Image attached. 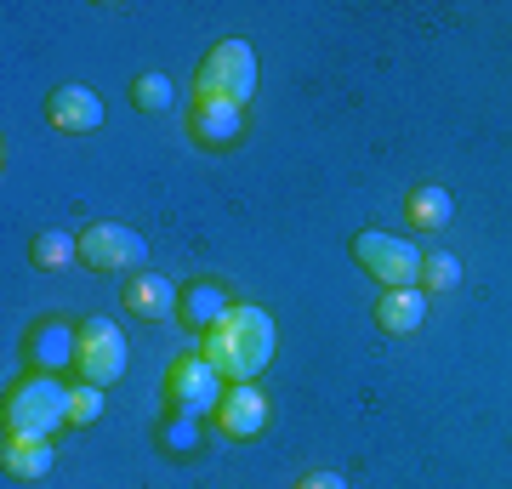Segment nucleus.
<instances>
[{"mask_svg": "<svg viewBox=\"0 0 512 489\" xmlns=\"http://www.w3.org/2000/svg\"><path fill=\"white\" fill-rule=\"evenodd\" d=\"M200 353L217 364L228 381H256L268 370V359H274V319H268V308L234 302L228 319L200 336Z\"/></svg>", "mask_w": 512, "mask_h": 489, "instance_id": "f257e3e1", "label": "nucleus"}, {"mask_svg": "<svg viewBox=\"0 0 512 489\" xmlns=\"http://www.w3.org/2000/svg\"><path fill=\"white\" fill-rule=\"evenodd\" d=\"M69 393L74 387H63L46 370H29L23 381H12L6 404H0L6 438H57V427H69Z\"/></svg>", "mask_w": 512, "mask_h": 489, "instance_id": "f03ea898", "label": "nucleus"}, {"mask_svg": "<svg viewBox=\"0 0 512 489\" xmlns=\"http://www.w3.org/2000/svg\"><path fill=\"white\" fill-rule=\"evenodd\" d=\"M194 97H228L239 109H251L256 97V52L251 40H217L211 52L200 57V69H194Z\"/></svg>", "mask_w": 512, "mask_h": 489, "instance_id": "7ed1b4c3", "label": "nucleus"}, {"mask_svg": "<svg viewBox=\"0 0 512 489\" xmlns=\"http://www.w3.org/2000/svg\"><path fill=\"white\" fill-rule=\"evenodd\" d=\"M222 393H228V376L205 359L200 347L177 353L171 370H165V410H183V416H217Z\"/></svg>", "mask_w": 512, "mask_h": 489, "instance_id": "20e7f679", "label": "nucleus"}, {"mask_svg": "<svg viewBox=\"0 0 512 489\" xmlns=\"http://www.w3.org/2000/svg\"><path fill=\"white\" fill-rule=\"evenodd\" d=\"M353 262H359L382 290H421V251L399 234L359 228V234H353Z\"/></svg>", "mask_w": 512, "mask_h": 489, "instance_id": "39448f33", "label": "nucleus"}, {"mask_svg": "<svg viewBox=\"0 0 512 489\" xmlns=\"http://www.w3.org/2000/svg\"><path fill=\"white\" fill-rule=\"evenodd\" d=\"M74 370H80V381H92L103 393L126 376V336H120L114 319H103V313L80 319V359H74Z\"/></svg>", "mask_w": 512, "mask_h": 489, "instance_id": "423d86ee", "label": "nucleus"}, {"mask_svg": "<svg viewBox=\"0 0 512 489\" xmlns=\"http://www.w3.org/2000/svg\"><path fill=\"white\" fill-rule=\"evenodd\" d=\"M80 262L97 273H143L148 268V245L137 228L126 222H92L80 234Z\"/></svg>", "mask_w": 512, "mask_h": 489, "instance_id": "0eeeda50", "label": "nucleus"}, {"mask_svg": "<svg viewBox=\"0 0 512 489\" xmlns=\"http://www.w3.org/2000/svg\"><path fill=\"white\" fill-rule=\"evenodd\" d=\"M245 109L239 103H228V97H194L188 103V137L200 148H211V154H228V148H239V137H245Z\"/></svg>", "mask_w": 512, "mask_h": 489, "instance_id": "6e6552de", "label": "nucleus"}, {"mask_svg": "<svg viewBox=\"0 0 512 489\" xmlns=\"http://www.w3.org/2000/svg\"><path fill=\"white\" fill-rule=\"evenodd\" d=\"M177 302H183V290L171 285L165 273L143 268V273H126V290H120V308L131 319H143V325H165V319H177Z\"/></svg>", "mask_w": 512, "mask_h": 489, "instance_id": "1a4fd4ad", "label": "nucleus"}, {"mask_svg": "<svg viewBox=\"0 0 512 489\" xmlns=\"http://www.w3.org/2000/svg\"><path fill=\"white\" fill-rule=\"evenodd\" d=\"M211 421H217L222 438H256L268 427V393H262L256 381H228V393H222Z\"/></svg>", "mask_w": 512, "mask_h": 489, "instance_id": "9d476101", "label": "nucleus"}, {"mask_svg": "<svg viewBox=\"0 0 512 489\" xmlns=\"http://www.w3.org/2000/svg\"><path fill=\"white\" fill-rule=\"evenodd\" d=\"M23 353L35 359V370L57 376V370H69L80 359V325H69V319H35L29 336H23Z\"/></svg>", "mask_w": 512, "mask_h": 489, "instance_id": "9b49d317", "label": "nucleus"}, {"mask_svg": "<svg viewBox=\"0 0 512 489\" xmlns=\"http://www.w3.org/2000/svg\"><path fill=\"white\" fill-rule=\"evenodd\" d=\"M46 120H52L63 137H86V131L103 126V97L92 86H57L46 97Z\"/></svg>", "mask_w": 512, "mask_h": 489, "instance_id": "f8f14e48", "label": "nucleus"}, {"mask_svg": "<svg viewBox=\"0 0 512 489\" xmlns=\"http://www.w3.org/2000/svg\"><path fill=\"white\" fill-rule=\"evenodd\" d=\"M239 296L222 279H194V285L183 290V302H177V319H183L194 336H205V330H217L222 319H228V308H234Z\"/></svg>", "mask_w": 512, "mask_h": 489, "instance_id": "ddd939ff", "label": "nucleus"}, {"mask_svg": "<svg viewBox=\"0 0 512 489\" xmlns=\"http://www.w3.org/2000/svg\"><path fill=\"white\" fill-rule=\"evenodd\" d=\"M427 325V290H382L376 296V330L382 336H416Z\"/></svg>", "mask_w": 512, "mask_h": 489, "instance_id": "4468645a", "label": "nucleus"}, {"mask_svg": "<svg viewBox=\"0 0 512 489\" xmlns=\"http://www.w3.org/2000/svg\"><path fill=\"white\" fill-rule=\"evenodd\" d=\"M52 467H57L52 438H6V450H0V472L18 478V484H40Z\"/></svg>", "mask_w": 512, "mask_h": 489, "instance_id": "2eb2a0df", "label": "nucleus"}, {"mask_svg": "<svg viewBox=\"0 0 512 489\" xmlns=\"http://www.w3.org/2000/svg\"><path fill=\"white\" fill-rule=\"evenodd\" d=\"M404 217H410V228H421V234H444L450 217H456V200H450V188H439V182H416V188L404 194Z\"/></svg>", "mask_w": 512, "mask_h": 489, "instance_id": "dca6fc26", "label": "nucleus"}, {"mask_svg": "<svg viewBox=\"0 0 512 489\" xmlns=\"http://www.w3.org/2000/svg\"><path fill=\"white\" fill-rule=\"evenodd\" d=\"M29 262H35L40 273H57V268H69V262H80V234H63V228H40L35 245H29Z\"/></svg>", "mask_w": 512, "mask_h": 489, "instance_id": "f3484780", "label": "nucleus"}, {"mask_svg": "<svg viewBox=\"0 0 512 489\" xmlns=\"http://www.w3.org/2000/svg\"><path fill=\"white\" fill-rule=\"evenodd\" d=\"M154 438H160V450L171 455V461H188V455L200 450V416H183V410H165L160 427H154Z\"/></svg>", "mask_w": 512, "mask_h": 489, "instance_id": "a211bd4d", "label": "nucleus"}, {"mask_svg": "<svg viewBox=\"0 0 512 489\" xmlns=\"http://www.w3.org/2000/svg\"><path fill=\"white\" fill-rule=\"evenodd\" d=\"M131 103H137L143 114H165L171 103H177V86H171L165 74L148 69V74H137V80H131Z\"/></svg>", "mask_w": 512, "mask_h": 489, "instance_id": "6ab92c4d", "label": "nucleus"}, {"mask_svg": "<svg viewBox=\"0 0 512 489\" xmlns=\"http://www.w3.org/2000/svg\"><path fill=\"white\" fill-rule=\"evenodd\" d=\"M461 285V262L450 251H427L421 256V290H433V296H444V290Z\"/></svg>", "mask_w": 512, "mask_h": 489, "instance_id": "aec40b11", "label": "nucleus"}, {"mask_svg": "<svg viewBox=\"0 0 512 489\" xmlns=\"http://www.w3.org/2000/svg\"><path fill=\"white\" fill-rule=\"evenodd\" d=\"M97 416H103V387L80 381V387L69 393V427H92Z\"/></svg>", "mask_w": 512, "mask_h": 489, "instance_id": "412c9836", "label": "nucleus"}, {"mask_svg": "<svg viewBox=\"0 0 512 489\" xmlns=\"http://www.w3.org/2000/svg\"><path fill=\"white\" fill-rule=\"evenodd\" d=\"M291 489H348V478L342 472H302Z\"/></svg>", "mask_w": 512, "mask_h": 489, "instance_id": "4be33fe9", "label": "nucleus"}]
</instances>
